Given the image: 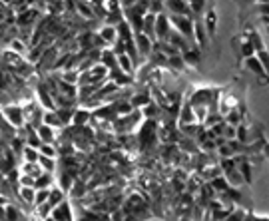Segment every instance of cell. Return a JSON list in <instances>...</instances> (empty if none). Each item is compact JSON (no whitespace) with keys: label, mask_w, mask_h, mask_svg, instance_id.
<instances>
[{"label":"cell","mask_w":269,"mask_h":221,"mask_svg":"<svg viewBox=\"0 0 269 221\" xmlns=\"http://www.w3.org/2000/svg\"><path fill=\"white\" fill-rule=\"evenodd\" d=\"M34 193H36L34 188H18L16 197H18L20 201H24V205H30V207H34Z\"/></svg>","instance_id":"obj_21"},{"label":"cell","mask_w":269,"mask_h":221,"mask_svg":"<svg viewBox=\"0 0 269 221\" xmlns=\"http://www.w3.org/2000/svg\"><path fill=\"white\" fill-rule=\"evenodd\" d=\"M168 66L171 68V72H173V74H177V72H184V70H186V64H184V60H182V54L169 56Z\"/></svg>","instance_id":"obj_26"},{"label":"cell","mask_w":269,"mask_h":221,"mask_svg":"<svg viewBox=\"0 0 269 221\" xmlns=\"http://www.w3.org/2000/svg\"><path fill=\"white\" fill-rule=\"evenodd\" d=\"M76 16H78V18L94 20V12H92V8H90V2H76Z\"/></svg>","instance_id":"obj_22"},{"label":"cell","mask_w":269,"mask_h":221,"mask_svg":"<svg viewBox=\"0 0 269 221\" xmlns=\"http://www.w3.org/2000/svg\"><path fill=\"white\" fill-rule=\"evenodd\" d=\"M116 64H118V70H120V72H124V74H128V76H134L136 66L132 64V60H130L126 54L116 56Z\"/></svg>","instance_id":"obj_17"},{"label":"cell","mask_w":269,"mask_h":221,"mask_svg":"<svg viewBox=\"0 0 269 221\" xmlns=\"http://www.w3.org/2000/svg\"><path fill=\"white\" fill-rule=\"evenodd\" d=\"M223 140H226V142H234V140H236V126H228V124H226Z\"/></svg>","instance_id":"obj_37"},{"label":"cell","mask_w":269,"mask_h":221,"mask_svg":"<svg viewBox=\"0 0 269 221\" xmlns=\"http://www.w3.org/2000/svg\"><path fill=\"white\" fill-rule=\"evenodd\" d=\"M234 44H239L236 46V52H237V58H241V60H247V58H251V56H255V52H253V48L243 40V36H237L236 40H234Z\"/></svg>","instance_id":"obj_13"},{"label":"cell","mask_w":269,"mask_h":221,"mask_svg":"<svg viewBox=\"0 0 269 221\" xmlns=\"http://www.w3.org/2000/svg\"><path fill=\"white\" fill-rule=\"evenodd\" d=\"M90 120H92V112L80 106V108L74 110V116H72V127H86Z\"/></svg>","instance_id":"obj_10"},{"label":"cell","mask_w":269,"mask_h":221,"mask_svg":"<svg viewBox=\"0 0 269 221\" xmlns=\"http://www.w3.org/2000/svg\"><path fill=\"white\" fill-rule=\"evenodd\" d=\"M100 64L104 68H108V70L118 68V64H116V54L112 52V48H104L100 52Z\"/></svg>","instance_id":"obj_18"},{"label":"cell","mask_w":269,"mask_h":221,"mask_svg":"<svg viewBox=\"0 0 269 221\" xmlns=\"http://www.w3.org/2000/svg\"><path fill=\"white\" fill-rule=\"evenodd\" d=\"M128 102H130V106L134 108V110H142V108H146L150 102H152V94H150V88H144V90H140V92H136L128 98Z\"/></svg>","instance_id":"obj_9"},{"label":"cell","mask_w":269,"mask_h":221,"mask_svg":"<svg viewBox=\"0 0 269 221\" xmlns=\"http://www.w3.org/2000/svg\"><path fill=\"white\" fill-rule=\"evenodd\" d=\"M6 203H8V199H6V197H4V195H0V207H4V205H6Z\"/></svg>","instance_id":"obj_38"},{"label":"cell","mask_w":269,"mask_h":221,"mask_svg":"<svg viewBox=\"0 0 269 221\" xmlns=\"http://www.w3.org/2000/svg\"><path fill=\"white\" fill-rule=\"evenodd\" d=\"M8 44H10V48H8L10 52H14V54H18V56H24V54H26V48H28V46H26V44H24L20 38H14V40H10Z\"/></svg>","instance_id":"obj_28"},{"label":"cell","mask_w":269,"mask_h":221,"mask_svg":"<svg viewBox=\"0 0 269 221\" xmlns=\"http://www.w3.org/2000/svg\"><path fill=\"white\" fill-rule=\"evenodd\" d=\"M18 186H20V188H34V178L32 175H26V173H20Z\"/></svg>","instance_id":"obj_36"},{"label":"cell","mask_w":269,"mask_h":221,"mask_svg":"<svg viewBox=\"0 0 269 221\" xmlns=\"http://www.w3.org/2000/svg\"><path fill=\"white\" fill-rule=\"evenodd\" d=\"M48 193H50V190H36V193H34V207L46 203L48 201Z\"/></svg>","instance_id":"obj_34"},{"label":"cell","mask_w":269,"mask_h":221,"mask_svg":"<svg viewBox=\"0 0 269 221\" xmlns=\"http://www.w3.org/2000/svg\"><path fill=\"white\" fill-rule=\"evenodd\" d=\"M156 40L158 42H166L171 32V26H169V20H168V14H160L156 16Z\"/></svg>","instance_id":"obj_6"},{"label":"cell","mask_w":269,"mask_h":221,"mask_svg":"<svg viewBox=\"0 0 269 221\" xmlns=\"http://www.w3.org/2000/svg\"><path fill=\"white\" fill-rule=\"evenodd\" d=\"M177 221H192V219H190V217H180Z\"/></svg>","instance_id":"obj_39"},{"label":"cell","mask_w":269,"mask_h":221,"mask_svg":"<svg viewBox=\"0 0 269 221\" xmlns=\"http://www.w3.org/2000/svg\"><path fill=\"white\" fill-rule=\"evenodd\" d=\"M202 24H203V28H205V32H207V36H209V38H213V36H215V32H217V14H215L213 4H209V6H207V10L203 12Z\"/></svg>","instance_id":"obj_4"},{"label":"cell","mask_w":269,"mask_h":221,"mask_svg":"<svg viewBox=\"0 0 269 221\" xmlns=\"http://www.w3.org/2000/svg\"><path fill=\"white\" fill-rule=\"evenodd\" d=\"M68 193H70V197H72V199H84V197H86V193H88L86 182H82V180H78V178H76Z\"/></svg>","instance_id":"obj_15"},{"label":"cell","mask_w":269,"mask_h":221,"mask_svg":"<svg viewBox=\"0 0 269 221\" xmlns=\"http://www.w3.org/2000/svg\"><path fill=\"white\" fill-rule=\"evenodd\" d=\"M54 184V175L52 173H40L34 180V190H50Z\"/></svg>","instance_id":"obj_20"},{"label":"cell","mask_w":269,"mask_h":221,"mask_svg":"<svg viewBox=\"0 0 269 221\" xmlns=\"http://www.w3.org/2000/svg\"><path fill=\"white\" fill-rule=\"evenodd\" d=\"M38 165H40L42 173H54V171H56V159H52V158L40 156V158H38Z\"/></svg>","instance_id":"obj_24"},{"label":"cell","mask_w":269,"mask_h":221,"mask_svg":"<svg viewBox=\"0 0 269 221\" xmlns=\"http://www.w3.org/2000/svg\"><path fill=\"white\" fill-rule=\"evenodd\" d=\"M36 134H38L42 144H52V146L56 144V129H52V127L48 126H38L36 127Z\"/></svg>","instance_id":"obj_14"},{"label":"cell","mask_w":269,"mask_h":221,"mask_svg":"<svg viewBox=\"0 0 269 221\" xmlns=\"http://www.w3.org/2000/svg\"><path fill=\"white\" fill-rule=\"evenodd\" d=\"M255 60L261 64V68L267 72L269 68V58H267V48L265 50H259V52H255Z\"/></svg>","instance_id":"obj_35"},{"label":"cell","mask_w":269,"mask_h":221,"mask_svg":"<svg viewBox=\"0 0 269 221\" xmlns=\"http://www.w3.org/2000/svg\"><path fill=\"white\" fill-rule=\"evenodd\" d=\"M194 44H196L198 50H205L207 44H209V36H207V32L203 28L202 18H196L194 20Z\"/></svg>","instance_id":"obj_5"},{"label":"cell","mask_w":269,"mask_h":221,"mask_svg":"<svg viewBox=\"0 0 269 221\" xmlns=\"http://www.w3.org/2000/svg\"><path fill=\"white\" fill-rule=\"evenodd\" d=\"M0 116H2L10 126L14 127V129L24 126V116H22V106H20V104L2 106V108H0Z\"/></svg>","instance_id":"obj_2"},{"label":"cell","mask_w":269,"mask_h":221,"mask_svg":"<svg viewBox=\"0 0 269 221\" xmlns=\"http://www.w3.org/2000/svg\"><path fill=\"white\" fill-rule=\"evenodd\" d=\"M62 201H66V193L60 190L58 186H52V188H50V193H48V205L54 209V207L60 205Z\"/></svg>","instance_id":"obj_16"},{"label":"cell","mask_w":269,"mask_h":221,"mask_svg":"<svg viewBox=\"0 0 269 221\" xmlns=\"http://www.w3.org/2000/svg\"><path fill=\"white\" fill-rule=\"evenodd\" d=\"M164 10H166L164 2H148V14L160 16V14H164Z\"/></svg>","instance_id":"obj_32"},{"label":"cell","mask_w":269,"mask_h":221,"mask_svg":"<svg viewBox=\"0 0 269 221\" xmlns=\"http://www.w3.org/2000/svg\"><path fill=\"white\" fill-rule=\"evenodd\" d=\"M168 20H169L171 30H175L180 36H184L188 42H194V20H192V18L168 14Z\"/></svg>","instance_id":"obj_1"},{"label":"cell","mask_w":269,"mask_h":221,"mask_svg":"<svg viewBox=\"0 0 269 221\" xmlns=\"http://www.w3.org/2000/svg\"><path fill=\"white\" fill-rule=\"evenodd\" d=\"M243 40L253 48V52H259V50H265V42L261 40V34L257 28H247L243 32Z\"/></svg>","instance_id":"obj_8"},{"label":"cell","mask_w":269,"mask_h":221,"mask_svg":"<svg viewBox=\"0 0 269 221\" xmlns=\"http://www.w3.org/2000/svg\"><path fill=\"white\" fill-rule=\"evenodd\" d=\"M180 54H182V60H184V64H186V68H188V66H194V68L200 66L202 50H198L196 46H192V48H188V50H184V52H180Z\"/></svg>","instance_id":"obj_11"},{"label":"cell","mask_w":269,"mask_h":221,"mask_svg":"<svg viewBox=\"0 0 269 221\" xmlns=\"http://www.w3.org/2000/svg\"><path fill=\"white\" fill-rule=\"evenodd\" d=\"M96 34L100 36V40L108 46V48H112L114 42L118 40V30H116V26H106V24H104Z\"/></svg>","instance_id":"obj_12"},{"label":"cell","mask_w":269,"mask_h":221,"mask_svg":"<svg viewBox=\"0 0 269 221\" xmlns=\"http://www.w3.org/2000/svg\"><path fill=\"white\" fill-rule=\"evenodd\" d=\"M134 44H136V50H138V58H140V62L144 64V60L150 58V54H152V40L148 36H144L142 32H136Z\"/></svg>","instance_id":"obj_3"},{"label":"cell","mask_w":269,"mask_h":221,"mask_svg":"<svg viewBox=\"0 0 269 221\" xmlns=\"http://www.w3.org/2000/svg\"><path fill=\"white\" fill-rule=\"evenodd\" d=\"M243 64H245V68L251 72V74H255V76H259V78H267V72L261 68V64L255 60V56H251V58H247V60H243Z\"/></svg>","instance_id":"obj_19"},{"label":"cell","mask_w":269,"mask_h":221,"mask_svg":"<svg viewBox=\"0 0 269 221\" xmlns=\"http://www.w3.org/2000/svg\"><path fill=\"white\" fill-rule=\"evenodd\" d=\"M20 158H24V161H26V163H38L40 154H38V150H32V148L24 146V150H22V156H20Z\"/></svg>","instance_id":"obj_30"},{"label":"cell","mask_w":269,"mask_h":221,"mask_svg":"<svg viewBox=\"0 0 269 221\" xmlns=\"http://www.w3.org/2000/svg\"><path fill=\"white\" fill-rule=\"evenodd\" d=\"M247 213H249V211H245V209H241V207H234V211L228 215V219L226 221H245Z\"/></svg>","instance_id":"obj_33"},{"label":"cell","mask_w":269,"mask_h":221,"mask_svg":"<svg viewBox=\"0 0 269 221\" xmlns=\"http://www.w3.org/2000/svg\"><path fill=\"white\" fill-rule=\"evenodd\" d=\"M215 193H226V191L230 190V184L223 180V175H219V178H215V180H211V182H207Z\"/></svg>","instance_id":"obj_27"},{"label":"cell","mask_w":269,"mask_h":221,"mask_svg":"<svg viewBox=\"0 0 269 221\" xmlns=\"http://www.w3.org/2000/svg\"><path fill=\"white\" fill-rule=\"evenodd\" d=\"M20 217H22V213L18 211L16 205H12V203L4 205V221H20Z\"/></svg>","instance_id":"obj_25"},{"label":"cell","mask_w":269,"mask_h":221,"mask_svg":"<svg viewBox=\"0 0 269 221\" xmlns=\"http://www.w3.org/2000/svg\"><path fill=\"white\" fill-rule=\"evenodd\" d=\"M78 70H62L60 74H58V78L62 80V82H66V84H72V86H78Z\"/></svg>","instance_id":"obj_23"},{"label":"cell","mask_w":269,"mask_h":221,"mask_svg":"<svg viewBox=\"0 0 269 221\" xmlns=\"http://www.w3.org/2000/svg\"><path fill=\"white\" fill-rule=\"evenodd\" d=\"M38 154L44 156V158L58 159V150H56V146H52V144H42L40 150H38Z\"/></svg>","instance_id":"obj_29"},{"label":"cell","mask_w":269,"mask_h":221,"mask_svg":"<svg viewBox=\"0 0 269 221\" xmlns=\"http://www.w3.org/2000/svg\"><path fill=\"white\" fill-rule=\"evenodd\" d=\"M50 217L54 221H76L74 219V211H72L70 201H62L60 205H56V207L52 209Z\"/></svg>","instance_id":"obj_7"},{"label":"cell","mask_w":269,"mask_h":221,"mask_svg":"<svg viewBox=\"0 0 269 221\" xmlns=\"http://www.w3.org/2000/svg\"><path fill=\"white\" fill-rule=\"evenodd\" d=\"M42 221H54L52 217H46V219H42Z\"/></svg>","instance_id":"obj_40"},{"label":"cell","mask_w":269,"mask_h":221,"mask_svg":"<svg viewBox=\"0 0 269 221\" xmlns=\"http://www.w3.org/2000/svg\"><path fill=\"white\" fill-rule=\"evenodd\" d=\"M24 146H28V148H32V150H40L42 142H40V138H38L36 131H28V136L24 138Z\"/></svg>","instance_id":"obj_31"}]
</instances>
